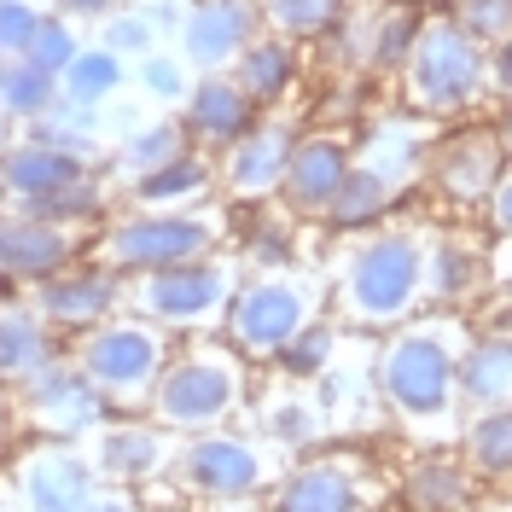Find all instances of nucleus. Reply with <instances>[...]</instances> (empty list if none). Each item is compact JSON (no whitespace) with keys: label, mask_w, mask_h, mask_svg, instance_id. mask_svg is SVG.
<instances>
[{"label":"nucleus","mask_w":512,"mask_h":512,"mask_svg":"<svg viewBox=\"0 0 512 512\" xmlns=\"http://www.w3.org/2000/svg\"><path fill=\"white\" fill-rule=\"evenodd\" d=\"M12 402V425L30 437H53V443H88L105 425V402L99 390L82 379V367L70 361V350H59L47 367H35L30 379L6 384Z\"/></svg>","instance_id":"obj_10"},{"label":"nucleus","mask_w":512,"mask_h":512,"mask_svg":"<svg viewBox=\"0 0 512 512\" xmlns=\"http://www.w3.org/2000/svg\"><path fill=\"white\" fill-rule=\"evenodd\" d=\"M390 210H396V187H390L384 175H373L367 163H355L350 181L338 187L332 210H326V227H332V233H367V227L390 222Z\"/></svg>","instance_id":"obj_32"},{"label":"nucleus","mask_w":512,"mask_h":512,"mask_svg":"<svg viewBox=\"0 0 512 512\" xmlns=\"http://www.w3.org/2000/svg\"><path fill=\"white\" fill-rule=\"evenodd\" d=\"M117 6H128V0H53V12H64L70 24H82V18H94V24H105Z\"/></svg>","instance_id":"obj_44"},{"label":"nucleus","mask_w":512,"mask_h":512,"mask_svg":"<svg viewBox=\"0 0 512 512\" xmlns=\"http://www.w3.org/2000/svg\"><path fill=\"white\" fill-rule=\"evenodd\" d=\"M245 256L239 251H216L198 256V262H175L158 274H134L123 280V309L146 315L152 326L192 338V332H222L227 309H233V291L245 286Z\"/></svg>","instance_id":"obj_7"},{"label":"nucleus","mask_w":512,"mask_h":512,"mask_svg":"<svg viewBox=\"0 0 512 512\" xmlns=\"http://www.w3.org/2000/svg\"><path fill=\"white\" fill-rule=\"evenodd\" d=\"M472 512H512V501H489V507H472Z\"/></svg>","instance_id":"obj_50"},{"label":"nucleus","mask_w":512,"mask_h":512,"mask_svg":"<svg viewBox=\"0 0 512 512\" xmlns=\"http://www.w3.org/2000/svg\"><path fill=\"white\" fill-rule=\"evenodd\" d=\"M402 6H425V0H402Z\"/></svg>","instance_id":"obj_52"},{"label":"nucleus","mask_w":512,"mask_h":512,"mask_svg":"<svg viewBox=\"0 0 512 512\" xmlns=\"http://www.w3.org/2000/svg\"><path fill=\"white\" fill-rule=\"evenodd\" d=\"M402 76H408V105L414 111L454 117V111H472L489 88V47L472 41L454 18H425Z\"/></svg>","instance_id":"obj_9"},{"label":"nucleus","mask_w":512,"mask_h":512,"mask_svg":"<svg viewBox=\"0 0 512 512\" xmlns=\"http://www.w3.org/2000/svg\"><path fill=\"white\" fill-rule=\"evenodd\" d=\"M123 192H128L134 210H198V204H216L222 198V181H216V158L192 146L175 163H163L152 175L128 181Z\"/></svg>","instance_id":"obj_22"},{"label":"nucleus","mask_w":512,"mask_h":512,"mask_svg":"<svg viewBox=\"0 0 512 512\" xmlns=\"http://www.w3.org/2000/svg\"><path fill=\"white\" fill-rule=\"evenodd\" d=\"M350 245L332 268V309L355 332H396L425 309V245L419 227L379 222L367 233H344Z\"/></svg>","instance_id":"obj_2"},{"label":"nucleus","mask_w":512,"mask_h":512,"mask_svg":"<svg viewBox=\"0 0 512 512\" xmlns=\"http://www.w3.org/2000/svg\"><path fill=\"white\" fill-rule=\"evenodd\" d=\"M344 18V0H262V30L286 41H320Z\"/></svg>","instance_id":"obj_36"},{"label":"nucleus","mask_w":512,"mask_h":512,"mask_svg":"<svg viewBox=\"0 0 512 512\" xmlns=\"http://www.w3.org/2000/svg\"><path fill=\"white\" fill-rule=\"evenodd\" d=\"M175 332L152 326L134 309H117L99 326H88L82 338H70L64 350L82 367V379L99 390L105 414H152V396H158V379L175 355Z\"/></svg>","instance_id":"obj_4"},{"label":"nucleus","mask_w":512,"mask_h":512,"mask_svg":"<svg viewBox=\"0 0 512 512\" xmlns=\"http://www.w3.org/2000/svg\"><path fill=\"white\" fill-rule=\"evenodd\" d=\"M251 408V361L227 344L222 332H192L175 344L169 367L152 396V419L169 425L175 437L216 431Z\"/></svg>","instance_id":"obj_3"},{"label":"nucleus","mask_w":512,"mask_h":512,"mask_svg":"<svg viewBox=\"0 0 512 512\" xmlns=\"http://www.w3.org/2000/svg\"><path fill=\"white\" fill-rule=\"evenodd\" d=\"M181 152H192L187 128H181V117L169 111V117H152V123L128 128L123 140H111V169L128 181H140V175H152V169H163V163H175Z\"/></svg>","instance_id":"obj_28"},{"label":"nucleus","mask_w":512,"mask_h":512,"mask_svg":"<svg viewBox=\"0 0 512 512\" xmlns=\"http://www.w3.org/2000/svg\"><path fill=\"white\" fill-rule=\"evenodd\" d=\"M489 88L512 99V35H507V41H495V47H489Z\"/></svg>","instance_id":"obj_46"},{"label":"nucleus","mask_w":512,"mask_h":512,"mask_svg":"<svg viewBox=\"0 0 512 512\" xmlns=\"http://www.w3.org/2000/svg\"><path fill=\"white\" fill-rule=\"evenodd\" d=\"M350 169H355V146L344 134H297L274 204L297 222H326V210H332L338 187L350 181Z\"/></svg>","instance_id":"obj_18"},{"label":"nucleus","mask_w":512,"mask_h":512,"mask_svg":"<svg viewBox=\"0 0 512 512\" xmlns=\"http://www.w3.org/2000/svg\"><path fill=\"white\" fill-rule=\"evenodd\" d=\"M472 291H483V256L454 233H431V245H425V303L454 309Z\"/></svg>","instance_id":"obj_30"},{"label":"nucleus","mask_w":512,"mask_h":512,"mask_svg":"<svg viewBox=\"0 0 512 512\" xmlns=\"http://www.w3.org/2000/svg\"><path fill=\"white\" fill-rule=\"evenodd\" d=\"M460 350L466 326L454 315L408 320L373 355V390L408 431H454L460 425Z\"/></svg>","instance_id":"obj_1"},{"label":"nucleus","mask_w":512,"mask_h":512,"mask_svg":"<svg viewBox=\"0 0 512 512\" xmlns=\"http://www.w3.org/2000/svg\"><path fill=\"white\" fill-rule=\"evenodd\" d=\"M256 35H262V0H192L175 53L192 64V76H216V70H233V59Z\"/></svg>","instance_id":"obj_17"},{"label":"nucleus","mask_w":512,"mask_h":512,"mask_svg":"<svg viewBox=\"0 0 512 512\" xmlns=\"http://www.w3.org/2000/svg\"><path fill=\"white\" fill-rule=\"evenodd\" d=\"M128 82V59H117L111 47H82L76 53V64L59 76L64 99H82V105H111V94Z\"/></svg>","instance_id":"obj_34"},{"label":"nucleus","mask_w":512,"mask_h":512,"mask_svg":"<svg viewBox=\"0 0 512 512\" xmlns=\"http://www.w3.org/2000/svg\"><path fill=\"white\" fill-rule=\"evenodd\" d=\"M355 163H367L373 175H384L390 187L402 192V187L419 175V169L431 163V140H425V128L402 123V117H390V123H379L373 134H367V146L355 152Z\"/></svg>","instance_id":"obj_29"},{"label":"nucleus","mask_w":512,"mask_h":512,"mask_svg":"<svg viewBox=\"0 0 512 512\" xmlns=\"http://www.w3.org/2000/svg\"><path fill=\"white\" fill-rule=\"evenodd\" d=\"M332 361H338V326L332 320H309L286 350L274 355L280 379H291V384H320L332 373Z\"/></svg>","instance_id":"obj_35"},{"label":"nucleus","mask_w":512,"mask_h":512,"mask_svg":"<svg viewBox=\"0 0 512 512\" xmlns=\"http://www.w3.org/2000/svg\"><path fill=\"white\" fill-rule=\"evenodd\" d=\"M140 88H146V99H158V105H181V99L192 94V64L181 59V53H163V47H152L146 59H140Z\"/></svg>","instance_id":"obj_38"},{"label":"nucleus","mask_w":512,"mask_h":512,"mask_svg":"<svg viewBox=\"0 0 512 512\" xmlns=\"http://www.w3.org/2000/svg\"><path fill=\"white\" fill-rule=\"evenodd\" d=\"M227 216L216 204H198V210H117L105 216L94 233L88 256L105 262L111 274H158V268H175V262H198V256L227 251Z\"/></svg>","instance_id":"obj_5"},{"label":"nucleus","mask_w":512,"mask_h":512,"mask_svg":"<svg viewBox=\"0 0 512 512\" xmlns=\"http://www.w3.org/2000/svg\"><path fill=\"white\" fill-rule=\"evenodd\" d=\"M82 47H88V41L76 35V24H70L64 12H47L24 59H30V64H41V70H53V76H64V70L76 64V53H82Z\"/></svg>","instance_id":"obj_39"},{"label":"nucleus","mask_w":512,"mask_h":512,"mask_svg":"<svg viewBox=\"0 0 512 512\" xmlns=\"http://www.w3.org/2000/svg\"><path fill=\"white\" fill-rule=\"evenodd\" d=\"M47 6L41 0H0V59H24Z\"/></svg>","instance_id":"obj_41"},{"label":"nucleus","mask_w":512,"mask_h":512,"mask_svg":"<svg viewBox=\"0 0 512 512\" xmlns=\"http://www.w3.org/2000/svg\"><path fill=\"white\" fill-rule=\"evenodd\" d=\"M454 24L472 35V41L495 47V41H507V35H512V0H460Z\"/></svg>","instance_id":"obj_42"},{"label":"nucleus","mask_w":512,"mask_h":512,"mask_svg":"<svg viewBox=\"0 0 512 512\" xmlns=\"http://www.w3.org/2000/svg\"><path fill=\"white\" fill-rule=\"evenodd\" d=\"M431 187L443 192L448 204H460V210H478L489 204V192L501 187V175H507V146H501V134H460V140H448L431 152Z\"/></svg>","instance_id":"obj_19"},{"label":"nucleus","mask_w":512,"mask_h":512,"mask_svg":"<svg viewBox=\"0 0 512 512\" xmlns=\"http://www.w3.org/2000/svg\"><path fill=\"white\" fill-rule=\"evenodd\" d=\"M64 350V338L35 315L24 291H0V384L30 379L35 367H47Z\"/></svg>","instance_id":"obj_24"},{"label":"nucleus","mask_w":512,"mask_h":512,"mask_svg":"<svg viewBox=\"0 0 512 512\" xmlns=\"http://www.w3.org/2000/svg\"><path fill=\"white\" fill-rule=\"evenodd\" d=\"M501 146H507V163H512V105H507V117H501Z\"/></svg>","instance_id":"obj_49"},{"label":"nucleus","mask_w":512,"mask_h":512,"mask_svg":"<svg viewBox=\"0 0 512 512\" xmlns=\"http://www.w3.org/2000/svg\"><path fill=\"white\" fill-rule=\"evenodd\" d=\"M0 489H6V507L18 512H88L105 483H99L82 443L30 437L24 448H12V466H6Z\"/></svg>","instance_id":"obj_12"},{"label":"nucleus","mask_w":512,"mask_h":512,"mask_svg":"<svg viewBox=\"0 0 512 512\" xmlns=\"http://www.w3.org/2000/svg\"><path fill=\"white\" fill-rule=\"evenodd\" d=\"M460 460L478 483H512V408L460 419Z\"/></svg>","instance_id":"obj_31"},{"label":"nucleus","mask_w":512,"mask_h":512,"mask_svg":"<svg viewBox=\"0 0 512 512\" xmlns=\"http://www.w3.org/2000/svg\"><path fill=\"white\" fill-rule=\"evenodd\" d=\"M12 437V402H6V384H0V448Z\"/></svg>","instance_id":"obj_48"},{"label":"nucleus","mask_w":512,"mask_h":512,"mask_svg":"<svg viewBox=\"0 0 512 512\" xmlns=\"http://www.w3.org/2000/svg\"><path fill=\"white\" fill-rule=\"evenodd\" d=\"M88 512H146V501H140V489H111V483H105Z\"/></svg>","instance_id":"obj_47"},{"label":"nucleus","mask_w":512,"mask_h":512,"mask_svg":"<svg viewBox=\"0 0 512 512\" xmlns=\"http://www.w3.org/2000/svg\"><path fill=\"white\" fill-rule=\"evenodd\" d=\"M187 6H192V0H146L140 12L152 18V30H175V35H181V24H187Z\"/></svg>","instance_id":"obj_45"},{"label":"nucleus","mask_w":512,"mask_h":512,"mask_svg":"<svg viewBox=\"0 0 512 512\" xmlns=\"http://www.w3.org/2000/svg\"><path fill=\"white\" fill-rule=\"evenodd\" d=\"M6 146H12V140H6V117H0V152H6Z\"/></svg>","instance_id":"obj_51"},{"label":"nucleus","mask_w":512,"mask_h":512,"mask_svg":"<svg viewBox=\"0 0 512 512\" xmlns=\"http://www.w3.org/2000/svg\"><path fill=\"white\" fill-rule=\"evenodd\" d=\"M99 47H111L117 59H146V53L158 47V30H152V18H146L140 6H117V12L99 24Z\"/></svg>","instance_id":"obj_40"},{"label":"nucleus","mask_w":512,"mask_h":512,"mask_svg":"<svg viewBox=\"0 0 512 512\" xmlns=\"http://www.w3.org/2000/svg\"><path fill=\"white\" fill-rule=\"evenodd\" d=\"M175 117H181V128H187V140L198 152L222 158L262 111L245 99V88H239L227 70H216V76H198V82H192V94L175 105Z\"/></svg>","instance_id":"obj_21"},{"label":"nucleus","mask_w":512,"mask_h":512,"mask_svg":"<svg viewBox=\"0 0 512 512\" xmlns=\"http://www.w3.org/2000/svg\"><path fill=\"white\" fill-rule=\"evenodd\" d=\"M24 297L35 303V315L70 344V338H82L88 326H99L105 315L123 309V274H111L105 262L82 256V262H70V268H59V274L24 286Z\"/></svg>","instance_id":"obj_15"},{"label":"nucleus","mask_w":512,"mask_h":512,"mask_svg":"<svg viewBox=\"0 0 512 512\" xmlns=\"http://www.w3.org/2000/svg\"><path fill=\"white\" fill-rule=\"evenodd\" d=\"M94 169H99L94 158H76V152H64V146H53V140H41V134L24 128V134L0 152V198H6V210H18V204L47 198V192L94 175Z\"/></svg>","instance_id":"obj_20"},{"label":"nucleus","mask_w":512,"mask_h":512,"mask_svg":"<svg viewBox=\"0 0 512 512\" xmlns=\"http://www.w3.org/2000/svg\"><path fill=\"white\" fill-rule=\"evenodd\" d=\"M483 210H489V227H495V233L512 245V169L501 175V187L489 192V204H483Z\"/></svg>","instance_id":"obj_43"},{"label":"nucleus","mask_w":512,"mask_h":512,"mask_svg":"<svg viewBox=\"0 0 512 512\" xmlns=\"http://www.w3.org/2000/svg\"><path fill=\"white\" fill-rule=\"evenodd\" d=\"M88 245H94V233H70V227L35 222L24 210H0V291H24L70 262H82Z\"/></svg>","instance_id":"obj_16"},{"label":"nucleus","mask_w":512,"mask_h":512,"mask_svg":"<svg viewBox=\"0 0 512 512\" xmlns=\"http://www.w3.org/2000/svg\"><path fill=\"white\" fill-rule=\"evenodd\" d=\"M379 472L355 448H309L262 495V512H373Z\"/></svg>","instance_id":"obj_11"},{"label":"nucleus","mask_w":512,"mask_h":512,"mask_svg":"<svg viewBox=\"0 0 512 512\" xmlns=\"http://www.w3.org/2000/svg\"><path fill=\"white\" fill-rule=\"evenodd\" d=\"M59 76L53 70H41L30 59H0V117L18 128L41 123L53 105H59Z\"/></svg>","instance_id":"obj_33"},{"label":"nucleus","mask_w":512,"mask_h":512,"mask_svg":"<svg viewBox=\"0 0 512 512\" xmlns=\"http://www.w3.org/2000/svg\"><path fill=\"white\" fill-rule=\"evenodd\" d=\"M88 460H94L99 483L111 489H152V483H169V466L181 454V437L158 425L152 414H105L94 437H88Z\"/></svg>","instance_id":"obj_13"},{"label":"nucleus","mask_w":512,"mask_h":512,"mask_svg":"<svg viewBox=\"0 0 512 512\" xmlns=\"http://www.w3.org/2000/svg\"><path fill=\"white\" fill-rule=\"evenodd\" d=\"M419 24H425V18H419L414 6H402V0H396V6H384L379 18H373V35H367V47H361V53L379 64V70H402L408 53H414V41H419Z\"/></svg>","instance_id":"obj_37"},{"label":"nucleus","mask_w":512,"mask_h":512,"mask_svg":"<svg viewBox=\"0 0 512 512\" xmlns=\"http://www.w3.org/2000/svg\"><path fill=\"white\" fill-rule=\"evenodd\" d=\"M332 303V286L315 280L309 268H251L245 286L233 291V309L222 320V338L245 355L251 367H274V355L286 350L291 338L320 320V309Z\"/></svg>","instance_id":"obj_6"},{"label":"nucleus","mask_w":512,"mask_h":512,"mask_svg":"<svg viewBox=\"0 0 512 512\" xmlns=\"http://www.w3.org/2000/svg\"><path fill=\"white\" fill-rule=\"evenodd\" d=\"M291 146H297V123L280 117V111H262L222 158H216V181H222L227 204H274L280 198V181H286Z\"/></svg>","instance_id":"obj_14"},{"label":"nucleus","mask_w":512,"mask_h":512,"mask_svg":"<svg viewBox=\"0 0 512 512\" xmlns=\"http://www.w3.org/2000/svg\"><path fill=\"white\" fill-rule=\"evenodd\" d=\"M291 466L286 448H274L262 431H239V425H216V431H198L181 437V454L169 466V483L192 495V501H210V507H239V501H262L280 472Z\"/></svg>","instance_id":"obj_8"},{"label":"nucleus","mask_w":512,"mask_h":512,"mask_svg":"<svg viewBox=\"0 0 512 512\" xmlns=\"http://www.w3.org/2000/svg\"><path fill=\"white\" fill-rule=\"evenodd\" d=\"M227 76L245 88V99H251L256 111H280V105L291 99V88H297V41L262 30L251 47L233 59Z\"/></svg>","instance_id":"obj_25"},{"label":"nucleus","mask_w":512,"mask_h":512,"mask_svg":"<svg viewBox=\"0 0 512 512\" xmlns=\"http://www.w3.org/2000/svg\"><path fill=\"white\" fill-rule=\"evenodd\" d=\"M0 512H18V507H6V501H0Z\"/></svg>","instance_id":"obj_53"},{"label":"nucleus","mask_w":512,"mask_h":512,"mask_svg":"<svg viewBox=\"0 0 512 512\" xmlns=\"http://www.w3.org/2000/svg\"><path fill=\"white\" fill-rule=\"evenodd\" d=\"M320 425H326V414H320V402L309 396V384H291L286 379L268 402H256V431H262L274 448H286L291 460L315 448Z\"/></svg>","instance_id":"obj_27"},{"label":"nucleus","mask_w":512,"mask_h":512,"mask_svg":"<svg viewBox=\"0 0 512 512\" xmlns=\"http://www.w3.org/2000/svg\"><path fill=\"white\" fill-rule=\"evenodd\" d=\"M460 408L466 414L512 408V326H489L478 338H466V350H460Z\"/></svg>","instance_id":"obj_23"},{"label":"nucleus","mask_w":512,"mask_h":512,"mask_svg":"<svg viewBox=\"0 0 512 512\" xmlns=\"http://www.w3.org/2000/svg\"><path fill=\"white\" fill-rule=\"evenodd\" d=\"M402 507L408 512H472L478 507V478L454 454H419L402 472Z\"/></svg>","instance_id":"obj_26"}]
</instances>
